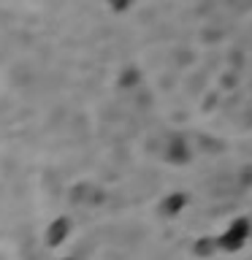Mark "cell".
<instances>
[{
  "mask_svg": "<svg viewBox=\"0 0 252 260\" xmlns=\"http://www.w3.org/2000/svg\"><path fill=\"white\" fill-rule=\"evenodd\" d=\"M249 236H252V219H249V217H236L233 222L217 236L219 252L233 255V252L244 249V247H247V239H249Z\"/></svg>",
  "mask_w": 252,
  "mask_h": 260,
  "instance_id": "6da1fadb",
  "label": "cell"
},
{
  "mask_svg": "<svg viewBox=\"0 0 252 260\" xmlns=\"http://www.w3.org/2000/svg\"><path fill=\"white\" fill-rule=\"evenodd\" d=\"M193 157V146L187 144L184 136H171L166 149H163V160L171 162V166H187Z\"/></svg>",
  "mask_w": 252,
  "mask_h": 260,
  "instance_id": "7a4b0ae2",
  "label": "cell"
},
{
  "mask_svg": "<svg viewBox=\"0 0 252 260\" xmlns=\"http://www.w3.org/2000/svg\"><path fill=\"white\" fill-rule=\"evenodd\" d=\"M68 236H71V219L68 217H57L54 222L46 228V244L49 247H60Z\"/></svg>",
  "mask_w": 252,
  "mask_h": 260,
  "instance_id": "3957f363",
  "label": "cell"
},
{
  "mask_svg": "<svg viewBox=\"0 0 252 260\" xmlns=\"http://www.w3.org/2000/svg\"><path fill=\"white\" fill-rule=\"evenodd\" d=\"M184 206H187V195L184 192H168L160 203V214L163 217H176Z\"/></svg>",
  "mask_w": 252,
  "mask_h": 260,
  "instance_id": "277c9868",
  "label": "cell"
},
{
  "mask_svg": "<svg viewBox=\"0 0 252 260\" xmlns=\"http://www.w3.org/2000/svg\"><path fill=\"white\" fill-rule=\"evenodd\" d=\"M193 252H195V257H203V260H209V257H214L217 252H219V244H217V239H214V236H203V239H198V241H195Z\"/></svg>",
  "mask_w": 252,
  "mask_h": 260,
  "instance_id": "5b68a950",
  "label": "cell"
},
{
  "mask_svg": "<svg viewBox=\"0 0 252 260\" xmlns=\"http://www.w3.org/2000/svg\"><path fill=\"white\" fill-rule=\"evenodd\" d=\"M138 81H141V73H138L136 68H125V71H122V76H119V87L122 89H136Z\"/></svg>",
  "mask_w": 252,
  "mask_h": 260,
  "instance_id": "8992f818",
  "label": "cell"
},
{
  "mask_svg": "<svg viewBox=\"0 0 252 260\" xmlns=\"http://www.w3.org/2000/svg\"><path fill=\"white\" fill-rule=\"evenodd\" d=\"M109 3H111L114 8H125V6H128V0H109Z\"/></svg>",
  "mask_w": 252,
  "mask_h": 260,
  "instance_id": "52a82bcc",
  "label": "cell"
},
{
  "mask_svg": "<svg viewBox=\"0 0 252 260\" xmlns=\"http://www.w3.org/2000/svg\"><path fill=\"white\" fill-rule=\"evenodd\" d=\"M62 260H76V257H62Z\"/></svg>",
  "mask_w": 252,
  "mask_h": 260,
  "instance_id": "ba28073f",
  "label": "cell"
}]
</instances>
